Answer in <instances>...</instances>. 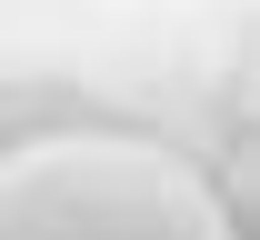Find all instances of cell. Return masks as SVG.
<instances>
[{
    "label": "cell",
    "mask_w": 260,
    "mask_h": 240,
    "mask_svg": "<svg viewBox=\"0 0 260 240\" xmlns=\"http://www.w3.org/2000/svg\"><path fill=\"white\" fill-rule=\"evenodd\" d=\"M0 240H240V220L170 140L80 120L0 150Z\"/></svg>",
    "instance_id": "obj_1"
}]
</instances>
